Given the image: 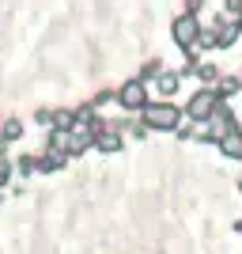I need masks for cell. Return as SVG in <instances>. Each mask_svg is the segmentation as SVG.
<instances>
[{
	"label": "cell",
	"mask_w": 242,
	"mask_h": 254,
	"mask_svg": "<svg viewBox=\"0 0 242 254\" xmlns=\"http://www.w3.org/2000/svg\"><path fill=\"white\" fill-rule=\"evenodd\" d=\"M121 103H125V106H144V87H140V84H129L125 91H121Z\"/></svg>",
	"instance_id": "6da1fadb"
},
{
	"label": "cell",
	"mask_w": 242,
	"mask_h": 254,
	"mask_svg": "<svg viewBox=\"0 0 242 254\" xmlns=\"http://www.w3.org/2000/svg\"><path fill=\"white\" fill-rule=\"evenodd\" d=\"M147 122H151V126H174V110H147Z\"/></svg>",
	"instance_id": "7a4b0ae2"
},
{
	"label": "cell",
	"mask_w": 242,
	"mask_h": 254,
	"mask_svg": "<svg viewBox=\"0 0 242 254\" xmlns=\"http://www.w3.org/2000/svg\"><path fill=\"white\" fill-rule=\"evenodd\" d=\"M159 87H163V91H174V87H178V80H174V76H163V80H159Z\"/></svg>",
	"instance_id": "3957f363"
}]
</instances>
